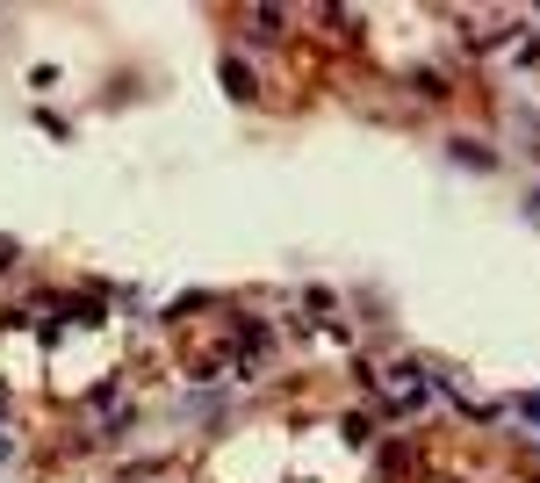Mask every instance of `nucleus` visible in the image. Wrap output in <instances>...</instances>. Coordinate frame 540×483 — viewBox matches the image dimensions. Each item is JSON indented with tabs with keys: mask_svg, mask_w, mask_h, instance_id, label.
<instances>
[{
	"mask_svg": "<svg viewBox=\"0 0 540 483\" xmlns=\"http://www.w3.org/2000/svg\"><path fill=\"white\" fill-rule=\"evenodd\" d=\"M389 389H396V404H425V368H389Z\"/></svg>",
	"mask_w": 540,
	"mask_h": 483,
	"instance_id": "obj_1",
	"label": "nucleus"
},
{
	"mask_svg": "<svg viewBox=\"0 0 540 483\" xmlns=\"http://www.w3.org/2000/svg\"><path fill=\"white\" fill-rule=\"evenodd\" d=\"M224 87H231V95H238V101H253V73H245L238 58H224Z\"/></svg>",
	"mask_w": 540,
	"mask_h": 483,
	"instance_id": "obj_2",
	"label": "nucleus"
},
{
	"mask_svg": "<svg viewBox=\"0 0 540 483\" xmlns=\"http://www.w3.org/2000/svg\"><path fill=\"white\" fill-rule=\"evenodd\" d=\"M454 159H468V166H483V174H490V166H497V159H490V152H483V145H461V137H454Z\"/></svg>",
	"mask_w": 540,
	"mask_h": 483,
	"instance_id": "obj_3",
	"label": "nucleus"
},
{
	"mask_svg": "<svg viewBox=\"0 0 540 483\" xmlns=\"http://www.w3.org/2000/svg\"><path fill=\"white\" fill-rule=\"evenodd\" d=\"M512 411H519V418H526V426H540V389H526V397H519V404H512Z\"/></svg>",
	"mask_w": 540,
	"mask_h": 483,
	"instance_id": "obj_4",
	"label": "nucleus"
},
{
	"mask_svg": "<svg viewBox=\"0 0 540 483\" xmlns=\"http://www.w3.org/2000/svg\"><path fill=\"white\" fill-rule=\"evenodd\" d=\"M7 462H15V440H7V433H0V469H7Z\"/></svg>",
	"mask_w": 540,
	"mask_h": 483,
	"instance_id": "obj_5",
	"label": "nucleus"
},
{
	"mask_svg": "<svg viewBox=\"0 0 540 483\" xmlns=\"http://www.w3.org/2000/svg\"><path fill=\"white\" fill-rule=\"evenodd\" d=\"M526 209H534V224H540V188H534V195H526Z\"/></svg>",
	"mask_w": 540,
	"mask_h": 483,
	"instance_id": "obj_6",
	"label": "nucleus"
}]
</instances>
